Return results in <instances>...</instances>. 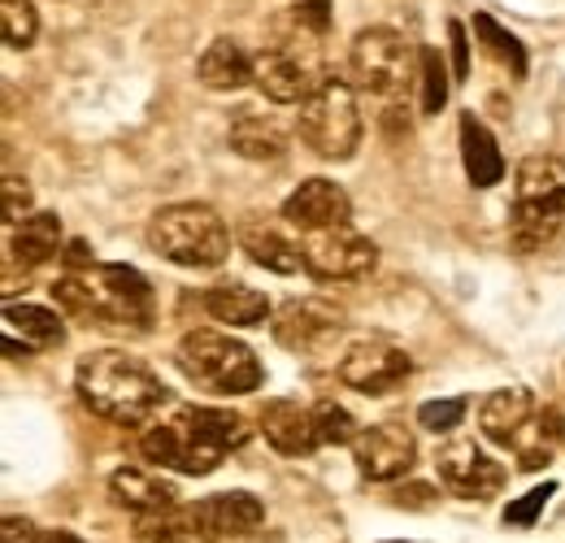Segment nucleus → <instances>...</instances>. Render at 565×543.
<instances>
[{"mask_svg":"<svg viewBox=\"0 0 565 543\" xmlns=\"http://www.w3.org/2000/svg\"><path fill=\"white\" fill-rule=\"evenodd\" d=\"M74 387H78L83 405L96 417L114 422V426H143L170 401L166 383L143 365L140 356H131L122 348L87 352L74 370Z\"/></svg>","mask_w":565,"mask_h":543,"instance_id":"f257e3e1","label":"nucleus"},{"mask_svg":"<svg viewBox=\"0 0 565 543\" xmlns=\"http://www.w3.org/2000/svg\"><path fill=\"white\" fill-rule=\"evenodd\" d=\"M148 248L183 270H213L231 253V231L210 204H166L148 217Z\"/></svg>","mask_w":565,"mask_h":543,"instance_id":"f03ea898","label":"nucleus"},{"mask_svg":"<svg viewBox=\"0 0 565 543\" xmlns=\"http://www.w3.org/2000/svg\"><path fill=\"white\" fill-rule=\"evenodd\" d=\"M179 365L196 387H205L213 396H248L266 379V370L248 343L222 336V331H205V327H196L179 340Z\"/></svg>","mask_w":565,"mask_h":543,"instance_id":"7ed1b4c3","label":"nucleus"},{"mask_svg":"<svg viewBox=\"0 0 565 543\" xmlns=\"http://www.w3.org/2000/svg\"><path fill=\"white\" fill-rule=\"evenodd\" d=\"M300 139L327 157V161H349L361 143V109H356V92L340 78H322L309 100L300 105L296 118Z\"/></svg>","mask_w":565,"mask_h":543,"instance_id":"20e7f679","label":"nucleus"},{"mask_svg":"<svg viewBox=\"0 0 565 543\" xmlns=\"http://www.w3.org/2000/svg\"><path fill=\"white\" fill-rule=\"evenodd\" d=\"M349 62H353V78L365 92L392 100L414 87V78L423 70V53H414V44L392 26H365L353 40Z\"/></svg>","mask_w":565,"mask_h":543,"instance_id":"39448f33","label":"nucleus"},{"mask_svg":"<svg viewBox=\"0 0 565 543\" xmlns=\"http://www.w3.org/2000/svg\"><path fill=\"white\" fill-rule=\"evenodd\" d=\"M300 253H305V270L318 278H335V283H356L379 270V248L374 239H365L353 226H335V231H305L300 235Z\"/></svg>","mask_w":565,"mask_h":543,"instance_id":"423d86ee","label":"nucleus"},{"mask_svg":"<svg viewBox=\"0 0 565 543\" xmlns=\"http://www.w3.org/2000/svg\"><path fill=\"white\" fill-rule=\"evenodd\" d=\"M140 453L152 461V466H161V470H179V475H210L213 466L226 457L222 448H213L210 439H205L183 413L143 426Z\"/></svg>","mask_w":565,"mask_h":543,"instance_id":"0eeeda50","label":"nucleus"},{"mask_svg":"<svg viewBox=\"0 0 565 543\" xmlns=\"http://www.w3.org/2000/svg\"><path fill=\"white\" fill-rule=\"evenodd\" d=\"M414 361L401 343L392 340H356L349 343V352L340 356V383L353 387L361 396H387L401 383H409Z\"/></svg>","mask_w":565,"mask_h":543,"instance_id":"6e6552de","label":"nucleus"},{"mask_svg":"<svg viewBox=\"0 0 565 543\" xmlns=\"http://www.w3.org/2000/svg\"><path fill=\"white\" fill-rule=\"evenodd\" d=\"M87 283H92L96 318L118 322V327H131V331L152 327V287H148V278L140 270L109 262V266H92Z\"/></svg>","mask_w":565,"mask_h":543,"instance_id":"1a4fd4ad","label":"nucleus"},{"mask_svg":"<svg viewBox=\"0 0 565 543\" xmlns=\"http://www.w3.org/2000/svg\"><path fill=\"white\" fill-rule=\"evenodd\" d=\"M439 487H448L461 500H492L504 487V466L492 461L475 439H448L435 457Z\"/></svg>","mask_w":565,"mask_h":543,"instance_id":"9d476101","label":"nucleus"},{"mask_svg":"<svg viewBox=\"0 0 565 543\" xmlns=\"http://www.w3.org/2000/svg\"><path fill=\"white\" fill-rule=\"evenodd\" d=\"M479 430L500 444V448H531V444H544L540 439V408L535 396L526 387H495L492 396H483L479 405Z\"/></svg>","mask_w":565,"mask_h":543,"instance_id":"9b49d317","label":"nucleus"},{"mask_svg":"<svg viewBox=\"0 0 565 543\" xmlns=\"http://www.w3.org/2000/svg\"><path fill=\"white\" fill-rule=\"evenodd\" d=\"M356 453V470L370 478V482H396L414 470L418 461V444L405 426L396 422H379V426H365L353 439Z\"/></svg>","mask_w":565,"mask_h":543,"instance_id":"f8f14e48","label":"nucleus"},{"mask_svg":"<svg viewBox=\"0 0 565 543\" xmlns=\"http://www.w3.org/2000/svg\"><path fill=\"white\" fill-rule=\"evenodd\" d=\"M282 217L305 235V231H335L349 226L353 217V201L340 183L331 179H305L287 201H282Z\"/></svg>","mask_w":565,"mask_h":543,"instance_id":"ddd939ff","label":"nucleus"},{"mask_svg":"<svg viewBox=\"0 0 565 543\" xmlns=\"http://www.w3.org/2000/svg\"><path fill=\"white\" fill-rule=\"evenodd\" d=\"M344 318L327 300H287L275 309V340L291 352H318L340 336Z\"/></svg>","mask_w":565,"mask_h":543,"instance_id":"4468645a","label":"nucleus"},{"mask_svg":"<svg viewBox=\"0 0 565 543\" xmlns=\"http://www.w3.org/2000/svg\"><path fill=\"white\" fill-rule=\"evenodd\" d=\"M192 513H196V526H201L205 543L253 535V531L266 522L262 500L248 496V491H217V496H210V500L192 504Z\"/></svg>","mask_w":565,"mask_h":543,"instance_id":"2eb2a0df","label":"nucleus"},{"mask_svg":"<svg viewBox=\"0 0 565 543\" xmlns=\"http://www.w3.org/2000/svg\"><path fill=\"white\" fill-rule=\"evenodd\" d=\"M262 435L279 457H309L318 444V426H313V408H300L296 401H270L262 405Z\"/></svg>","mask_w":565,"mask_h":543,"instance_id":"dca6fc26","label":"nucleus"},{"mask_svg":"<svg viewBox=\"0 0 565 543\" xmlns=\"http://www.w3.org/2000/svg\"><path fill=\"white\" fill-rule=\"evenodd\" d=\"M253 87H257L266 100H275V105H305L318 83L309 78L305 62H296L291 53L266 49V53L253 57Z\"/></svg>","mask_w":565,"mask_h":543,"instance_id":"f3484780","label":"nucleus"},{"mask_svg":"<svg viewBox=\"0 0 565 543\" xmlns=\"http://www.w3.org/2000/svg\"><path fill=\"white\" fill-rule=\"evenodd\" d=\"M239 244H244V253H248L257 266H266V270H275V274H300L305 270L300 235H287L282 226H275V222L248 217V222L239 226Z\"/></svg>","mask_w":565,"mask_h":543,"instance_id":"a211bd4d","label":"nucleus"},{"mask_svg":"<svg viewBox=\"0 0 565 543\" xmlns=\"http://www.w3.org/2000/svg\"><path fill=\"white\" fill-rule=\"evenodd\" d=\"M109 496H114L122 509H131L136 518H143V513L170 509V504L179 500V487H174L170 478L148 475L140 466H118V470L109 475Z\"/></svg>","mask_w":565,"mask_h":543,"instance_id":"6ab92c4d","label":"nucleus"},{"mask_svg":"<svg viewBox=\"0 0 565 543\" xmlns=\"http://www.w3.org/2000/svg\"><path fill=\"white\" fill-rule=\"evenodd\" d=\"M201 300H205V309H210L213 318L226 322V327H257V322H266L275 313L270 296L248 287V283H217Z\"/></svg>","mask_w":565,"mask_h":543,"instance_id":"aec40b11","label":"nucleus"},{"mask_svg":"<svg viewBox=\"0 0 565 543\" xmlns=\"http://www.w3.org/2000/svg\"><path fill=\"white\" fill-rule=\"evenodd\" d=\"M196 78H201L210 92H235V87L253 83V57L244 53V44H239V40L222 35V40H213L210 49L201 53V62H196Z\"/></svg>","mask_w":565,"mask_h":543,"instance_id":"412c9836","label":"nucleus"},{"mask_svg":"<svg viewBox=\"0 0 565 543\" xmlns=\"http://www.w3.org/2000/svg\"><path fill=\"white\" fill-rule=\"evenodd\" d=\"M461 161L475 188H495L504 179V157L495 148V136L475 114H461Z\"/></svg>","mask_w":565,"mask_h":543,"instance_id":"4be33fe9","label":"nucleus"},{"mask_svg":"<svg viewBox=\"0 0 565 543\" xmlns=\"http://www.w3.org/2000/svg\"><path fill=\"white\" fill-rule=\"evenodd\" d=\"M565 226V209L557 204H518L509 213V244L518 253H535V248H548Z\"/></svg>","mask_w":565,"mask_h":543,"instance_id":"5701e85b","label":"nucleus"},{"mask_svg":"<svg viewBox=\"0 0 565 543\" xmlns=\"http://www.w3.org/2000/svg\"><path fill=\"white\" fill-rule=\"evenodd\" d=\"M231 148L244 157V161H279L287 152V127L266 118V114H239L231 123Z\"/></svg>","mask_w":565,"mask_h":543,"instance_id":"b1692460","label":"nucleus"},{"mask_svg":"<svg viewBox=\"0 0 565 543\" xmlns=\"http://www.w3.org/2000/svg\"><path fill=\"white\" fill-rule=\"evenodd\" d=\"M518 204H557L565 209V161L562 157H526L518 166Z\"/></svg>","mask_w":565,"mask_h":543,"instance_id":"393cba45","label":"nucleus"},{"mask_svg":"<svg viewBox=\"0 0 565 543\" xmlns=\"http://www.w3.org/2000/svg\"><path fill=\"white\" fill-rule=\"evenodd\" d=\"M4 331H9V340H22L26 352L57 348L66 340L57 309H44V305H4Z\"/></svg>","mask_w":565,"mask_h":543,"instance_id":"a878e982","label":"nucleus"},{"mask_svg":"<svg viewBox=\"0 0 565 543\" xmlns=\"http://www.w3.org/2000/svg\"><path fill=\"white\" fill-rule=\"evenodd\" d=\"M62 248V217L57 213H31L13 231V257L22 266H49Z\"/></svg>","mask_w":565,"mask_h":543,"instance_id":"bb28decb","label":"nucleus"},{"mask_svg":"<svg viewBox=\"0 0 565 543\" xmlns=\"http://www.w3.org/2000/svg\"><path fill=\"white\" fill-rule=\"evenodd\" d=\"M136 543H205L192 504L188 509H161V513H143L136 518Z\"/></svg>","mask_w":565,"mask_h":543,"instance_id":"cd10ccee","label":"nucleus"},{"mask_svg":"<svg viewBox=\"0 0 565 543\" xmlns=\"http://www.w3.org/2000/svg\"><path fill=\"white\" fill-rule=\"evenodd\" d=\"M179 413L210 439L213 448H222V453H235V448H244V439H248V426H244V417H239L235 408L188 405V408H179Z\"/></svg>","mask_w":565,"mask_h":543,"instance_id":"c85d7f7f","label":"nucleus"},{"mask_svg":"<svg viewBox=\"0 0 565 543\" xmlns=\"http://www.w3.org/2000/svg\"><path fill=\"white\" fill-rule=\"evenodd\" d=\"M475 35H479L483 53L492 57L495 66H504L509 74H518V78L526 74V49H522V40H518V35H509L492 13H475Z\"/></svg>","mask_w":565,"mask_h":543,"instance_id":"c756f323","label":"nucleus"},{"mask_svg":"<svg viewBox=\"0 0 565 543\" xmlns=\"http://www.w3.org/2000/svg\"><path fill=\"white\" fill-rule=\"evenodd\" d=\"M0 35L9 49H31L40 35V13L31 0H0Z\"/></svg>","mask_w":565,"mask_h":543,"instance_id":"7c9ffc66","label":"nucleus"},{"mask_svg":"<svg viewBox=\"0 0 565 543\" xmlns=\"http://www.w3.org/2000/svg\"><path fill=\"white\" fill-rule=\"evenodd\" d=\"M53 300L62 313H74V318H96V300H92V283L87 274H66L53 283Z\"/></svg>","mask_w":565,"mask_h":543,"instance_id":"2f4dec72","label":"nucleus"},{"mask_svg":"<svg viewBox=\"0 0 565 543\" xmlns=\"http://www.w3.org/2000/svg\"><path fill=\"white\" fill-rule=\"evenodd\" d=\"M313 408V426H318V444H353L356 430L353 426V417L344 413L340 405H331V401H318V405H309Z\"/></svg>","mask_w":565,"mask_h":543,"instance_id":"473e14b6","label":"nucleus"},{"mask_svg":"<svg viewBox=\"0 0 565 543\" xmlns=\"http://www.w3.org/2000/svg\"><path fill=\"white\" fill-rule=\"evenodd\" d=\"M448 105V70H444V53L423 49V109L439 114Z\"/></svg>","mask_w":565,"mask_h":543,"instance_id":"72a5a7b5","label":"nucleus"},{"mask_svg":"<svg viewBox=\"0 0 565 543\" xmlns=\"http://www.w3.org/2000/svg\"><path fill=\"white\" fill-rule=\"evenodd\" d=\"M466 396H448V401H426L418 408V422H423L426 430H457V422L466 417Z\"/></svg>","mask_w":565,"mask_h":543,"instance_id":"f704fd0d","label":"nucleus"},{"mask_svg":"<svg viewBox=\"0 0 565 543\" xmlns=\"http://www.w3.org/2000/svg\"><path fill=\"white\" fill-rule=\"evenodd\" d=\"M31 188L22 183V179H4V188H0V217H4V226H22L26 222V213H31Z\"/></svg>","mask_w":565,"mask_h":543,"instance_id":"c9c22d12","label":"nucleus"},{"mask_svg":"<svg viewBox=\"0 0 565 543\" xmlns=\"http://www.w3.org/2000/svg\"><path fill=\"white\" fill-rule=\"evenodd\" d=\"M553 500V482H544V487H535V491H526L522 500H513L509 509H504V526H531L535 518H540V509Z\"/></svg>","mask_w":565,"mask_h":543,"instance_id":"e433bc0d","label":"nucleus"},{"mask_svg":"<svg viewBox=\"0 0 565 543\" xmlns=\"http://www.w3.org/2000/svg\"><path fill=\"white\" fill-rule=\"evenodd\" d=\"M296 22L309 35H322L331 26V0H296Z\"/></svg>","mask_w":565,"mask_h":543,"instance_id":"4c0bfd02","label":"nucleus"},{"mask_svg":"<svg viewBox=\"0 0 565 543\" xmlns=\"http://www.w3.org/2000/svg\"><path fill=\"white\" fill-rule=\"evenodd\" d=\"M0 543H44V535L35 531V522H31V518L4 513V522H0Z\"/></svg>","mask_w":565,"mask_h":543,"instance_id":"58836bf2","label":"nucleus"},{"mask_svg":"<svg viewBox=\"0 0 565 543\" xmlns=\"http://www.w3.org/2000/svg\"><path fill=\"white\" fill-rule=\"evenodd\" d=\"M448 44H452V78L461 83L470 74V44H466V26L448 22Z\"/></svg>","mask_w":565,"mask_h":543,"instance_id":"ea45409f","label":"nucleus"},{"mask_svg":"<svg viewBox=\"0 0 565 543\" xmlns=\"http://www.w3.org/2000/svg\"><path fill=\"white\" fill-rule=\"evenodd\" d=\"M430 500H435V491L423 487V482H409V487L396 491V504H405V509H426Z\"/></svg>","mask_w":565,"mask_h":543,"instance_id":"a19ab883","label":"nucleus"},{"mask_svg":"<svg viewBox=\"0 0 565 543\" xmlns=\"http://www.w3.org/2000/svg\"><path fill=\"white\" fill-rule=\"evenodd\" d=\"M66 266H71V274H83L87 266H92V253H87L83 239H74L71 248H66Z\"/></svg>","mask_w":565,"mask_h":543,"instance_id":"79ce46f5","label":"nucleus"},{"mask_svg":"<svg viewBox=\"0 0 565 543\" xmlns=\"http://www.w3.org/2000/svg\"><path fill=\"white\" fill-rule=\"evenodd\" d=\"M44 543H83V540L71 535V531H53V535H44Z\"/></svg>","mask_w":565,"mask_h":543,"instance_id":"37998d69","label":"nucleus"},{"mask_svg":"<svg viewBox=\"0 0 565 543\" xmlns=\"http://www.w3.org/2000/svg\"><path fill=\"white\" fill-rule=\"evenodd\" d=\"M387 543H401V540H387Z\"/></svg>","mask_w":565,"mask_h":543,"instance_id":"c03bdc74","label":"nucleus"}]
</instances>
